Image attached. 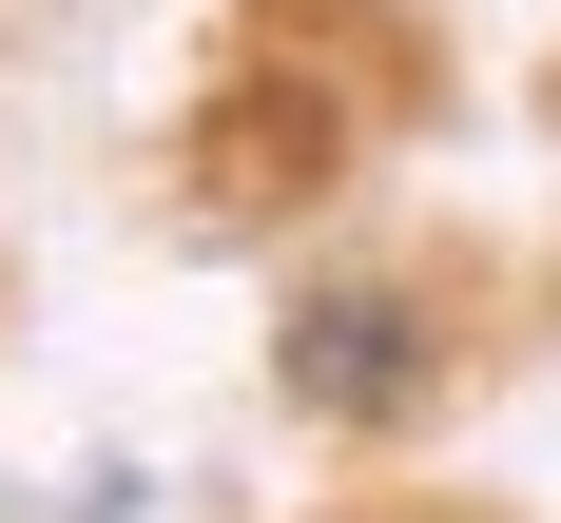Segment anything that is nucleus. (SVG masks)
<instances>
[{
	"label": "nucleus",
	"instance_id": "nucleus-1",
	"mask_svg": "<svg viewBox=\"0 0 561 523\" xmlns=\"http://www.w3.org/2000/svg\"><path fill=\"white\" fill-rule=\"evenodd\" d=\"M426 368H446V330H426L407 291H290V330H272V388L310 407V427H407Z\"/></svg>",
	"mask_w": 561,
	"mask_h": 523
}]
</instances>
